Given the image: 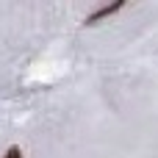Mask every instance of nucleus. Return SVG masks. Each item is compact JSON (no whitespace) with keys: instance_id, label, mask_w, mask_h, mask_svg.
Masks as SVG:
<instances>
[{"instance_id":"1","label":"nucleus","mask_w":158,"mask_h":158,"mask_svg":"<svg viewBox=\"0 0 158 158\" xmlns=\"http://www.w3.org/2000/svg\"><path fill=\"white\" fill-rule=\"evenodd\" d=\"M119 8H122V0H117V3H111V6H106V8H100V11H94V14L89 17V22H97V19H103V17H108V14L119 11Z\"/></svg>"},{"instance_id":"2","label":"nucleus","mask_w":158,"mask_h":158,"mask_svg":"<svg viewBox=\"0 0 158 158\" xmlns=\"http://www.w3.org/2000/svg\"><path fill=\"white\" fill-rule=\"evenodd\" d=\"M3 158H22V153H19V147H11V150H8Z\"/></svg>"}]
</instances>
